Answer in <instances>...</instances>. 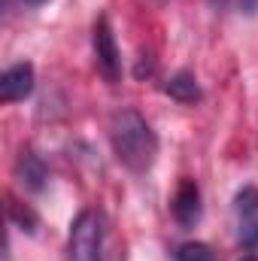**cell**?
<instances>
[{
  "mask_svg": "<svg viewBox=\"0 0 258 261\" xmlns=\"http://www.w3.org/2000/svg\"><path fill=\"white\" fill-rule=\"evenodd\" d=\"M104 243V222L94 210H85L76 216L70 228V258L73 261H100Z\"/></svg>",
  "mask_w": 258,
  "mask_h": 261,
  "instance_id": "cell-2",
  "label": "cell"
},
{
  "mask_svg": "<svg viewBox=\"0 0 258 261\" xmlns=\"http://www.w3.org/2000/svg\"><path fill=\"white\" fill-rule=\"evenodd\" d=\"M237 240L246 249H258V189H243L234 200Z\"/></svg>",
  "mask_w": 258,
  "mask_h": 261,
  "instance_id": "cell-4",
  "label": "cell"
},
{
  "mask_svg": "<svg viewBox=\"0 0 258 261\" xmlns=\"http://www.w3.org/2000/svg\"><path fill=\"white\" fill-rule=\"evenodd\" d=\"M113 149L119 155V161L134 170V173H146L155 164L158 155V137L149 128V122L137 113V110H119L113 116Z\"/></svg>",
  "mask_w": 258,
  "mask_h": 261,
  "instance_id": "cell-1",
  "label": "cell"
},
{
  "mask_svg": "<svg viewBox=\"0 0 258 261\" xmlns=\"http://www.w3.org/2000/svg\"><path fill=\"white\" fill-rule=\"evenodd\" d=\"M176 261H213V252L203 243H183L176 249Z\"/></svg>",
  "mask_w": 258,
  "mask_h": 261,
  "instance_id": "cell-9",
  "label": "cell"
},
{
  "mask_svg": "<svg viewBox=\"0 0 258 261\" xmlns=\"http://www.w3.org/2000/svg\"><path fill=\"white\" fill-rule=\"evenodd\" d=\"M15 170H18V182H21V186H28V189H40V186H43V179H46L43 164H40L31 152H21V155H18Z\"/></svg>",
  "mask_w": 258,
  "mask_h": 261,
  "instance_id": "cell-8",
  "label": "cell"
},
{
  "mask_svg": "<svg viewBox=\"0 0 258 261\" xmlns=\"http://www.w3.org/2000/svg\"><path fill=\"white\" fill-rule=\"evenodd\" d=\"M91 43H94V64L100 70V76H104L107 82H119L122 61H119V46H116V37H113V28H110L107 15H100V18L94 21Z\"/></svg>",
  "mask_w": 258,
  "mask_h": 261,
  "instance_id": "cell-3",
  "label": "cell"
},
{
  "mask_svg": "<svg viewBox=\"0 0 258 261\" xmlns=\"http://www.w3.org/2000/svg\"><path fill=\"white\" fill-rule=\"evenodd\" d=\"M164 91L173 97V100H179V103H194V100H200V85H197V79H194L192 73H176V76H170L167 79V85H164Z\"/></svg>",
  "mask_w": 258,
  "mask_h": 261,
  "instance_id": "cell-7",
  "label": "cell"
},
{
  "mask_svg": "<svg viewBox=\"0 0 258 261\" xmlns=\"http://www.w3.org/2000/svg\"><path fill=\"white\" fill-rule=\"evenodd\" d=\"M173 216H176V222L183 228H192L194 222L200 219V192H197V186L192 179H186L179 186L176 197H173Z\"/></svg>",
  "mask_w": 258,
  "mask_h": 261,
  "instance_id": "cell-6",
  "label": "cell"
},
{
  "mask_svg": "<svg viewBox=\"0 0 258 261\" xmlns=\"http://www.w3.org/2000/svg\"><path fill=\"white\" fill-rule=\"evenodd\" d=\"M240 3V9L246 12V15H255L258 12V0H237Z\"/></svg>",
  "mask_w": 258,
  "mask_h": 261,
  "instance_id": "cell-10",
  "label": "cell"
},
{
  "mask_svg": "<svg viewBox=\"0 0 258 261\" xmlns=\"http://www.w3.org/2000/svg\"><path fill=\"white\" fill-rule=\"evenodd\" d=\"M249 261H258V258H249Z\"/></svg>",
  "mask_w": 258,
  "mask_h": 261,
  "instance_id": "cell-12",
  "label": "cell"
},
{
  "mask_svg": "<svg viewBox=\"0 0 258 261\" xmlns=\"http://www.w3.org/2000/svg\"><path fill=\"white\" fill-rule=\"evenodd\" d=\"M31 91H34V67L28 61H18L3 70V76H0V100L3 103L24 100Z\"/></svg>",
  "mask_w": 258,
  "mask_h": 261,
  "instance_id": "cell-5",
  "label": "cell"
},
{
  "mask_svg": "<svg viewBox=\"0 0 258 261\" xmlns=\"http://www.w3.org/2000/svg\"><path fill=\"white\" fill-rule=\"evenodd\" d=\"M28 3H34V6H40V3H43V0H28Z\"/></svg>",
  "mask_w": 258,
  "mask_h": 261,
  "instance_id": "cell-11",
  "label": "cell"
}]
</instances>
